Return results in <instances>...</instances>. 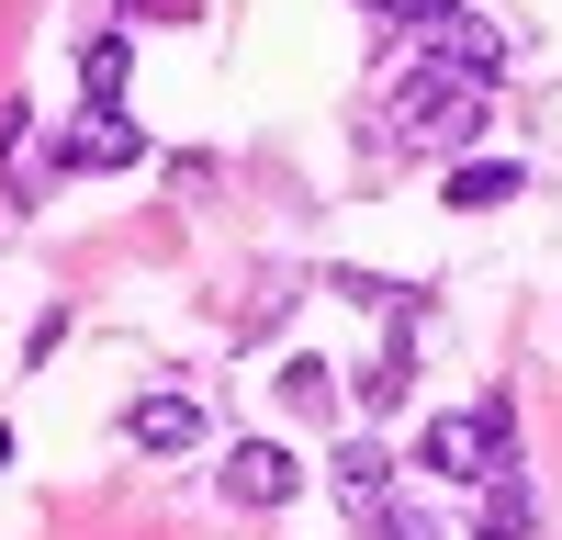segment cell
<instances>
[{
  "mask_svg": "<svg viewBox=\"0 0 562 540\" xmlns=\"http://www.w3.org/2000/svg\"><path fill=\"white\" fill-rule=\"evenodd\" d=\"M416 462H428L439 484H495V473H518V417H506V394L461 405V417H428Z\"/></svg>",
  "mask_w": 562,
  "mask_h": 540,
  "instance_id": "7a4b0ae2",
  "label": "cell"
},
{
  "mask_svg": "<svg viewBox=\"0 0 562 540\" xmlns=\"http://www.w3.org/2000/svg\"><path fill=\"white\" fill-rule=\"evenodd\" d=\"M383 135L405 158H450L484 135V79H450V68H405L394 102H383Z\"/></svg>",
  "mask_w": 562,
  "mask_h": 540,
  "instance_id": "6da1fadb",
  "label": "cell"
},
{
  "mask_svg": "<svg viewBox=\"0 0 562 540\" xmlns=\"http://www.w3.org/2000/svg\"><path fill=\"white\" fill-rule=\"evenodd\" d=\"M360 405H371V417H394V405H405V338H394V349L360 372Z\"/></svg>",
  "mask_w": 562,
  "mask_h": 540,
  "instance_id": "8fae6325",
  "label": "cell"
},
{
  "mask_svg": "<svg viewBox=\"0 0 562 540\" xmlns=\"http://www.w3.org/2000/svg\"><path fill=\"white\" fill-rule=\"evenodd\" d=\"M135 12H192V0H135Z\"/></svg>",
  "mask_w": 562,
  "mask_h": 540,
  "instance_id": "4fadbf2b",
  "label": "cell"
},
{
  "mask_svg": "<svg viewBox=\"0 0 562 540\" xmlns=\"http://www.w3.org/2000/svg\"><path fill=\"white\" fill-rule=\"evenodd\" d=\"M450 203H461V214L518 203V158H461V169H450Z\"/></svg>",
  "mask_w": 562,
  "mask_h": 540,
  "instance_id": "ba28073f",
  "label": "cell"
},
{
  "mask_svg": "<svg viewBox=\"0 0 562 540\" xmlns=\"http://www.w3.org/2000/svg\"><path fill=\"white\" fill-rule=\"evenodd\" d=\"M135 158H147V135H135L124 113H79L57 135V169H135Z\"/></svg>",
  "mask_w": 562,
  "mask_h": 540,
  "instance_id": "5b68a950",
  "label": "cell"
},
{
  "mask_svg": "<svg viewBox=\"0 0 562 540\" xmlns=\"http://www.w3.org/2000/svg\"><path fill=\"white\" fill-rule=\"evenodd\" d=\"M326 473H338V507H349L360 529H383V507H394V450H383V439H349Z\"/></svg>",
  "mask_w": 562,
  "mask_h": 540,
  "instance_id": "277c9868",
  "label": "cell"
},
{
  "mask_svg": "<svg viewBox=\"0 0 562 540\" xmlns=\"http://www.w3.org/2000/svg\"><path fill=\"white\" fill-rule=\"evenodd\" d=\"M124 79H135V45H124V23H113V34L79 45V90H90V113H124Z\"/></svg>",
  "mask_w": 562,
  "mask_h": 540,
  "instance_id": "52a82bcc",
  "label": "cell"
},
{
  "mask_svg": "<svg viewBox=\"0 0 562 540\" xmlns=\"http://www.w3.org/2000/svg\"><path fill=\"white\" fill-rule=\"evenodd\" d=\"M360 12H383V23H394V12H416V0H360Z\"/></svg>",
  "mask_w": 562,
  "mask_h": 540,
  "instance_id": "7c38bea8",
  "label": "cell"
},
{
  "mask_svg": "<svg viewBox=\"0 0 562 540\" xmlns=\"http://www.w3.org/2000/svg\"><path fill=\"white\" fill-rule=\"evenodd\" d=\"M270 394L293 405V417H326V405H338V372H326L315 349H293V360H281V372H270Z\"/></svg>",
  "mask_w": 562,
  "mask_h": 540,
  "instance_id": "9c48e42d",
  "label": "cell"
},
{
  "mask_svg": "<svg viewBox=\"0 0 562 540\" xmlns=\"http://www.w3.org/2000/svg\"><path fill=\"white\" fill-rule=\"evenodd\" d=\"M473 540H529V484H518V473H495V484H484Z\"/></svg>",
  "mask_w": 562,
  "mask_h": 540,
  "instance_id": "30bf717a",
  "label": "cell"
},
{
  "mask_svg": "<svg viewBox=\"0 0 562 540\" xmlns=\"http://www.w3.org/2000/svg\"><path fill=\"white\" fill-rule=\"evenodd\" d=\"M124 439L135 450H192L203 439V394H135L124 405Z\"/></svg>",
  "mask_w": 562,
  "mask_h": 540,
  "instance_id": "8992f818",
  "label": "cell"
},
{
  "mask_svg": "<svg viewBox=\"0 0 562 540\" xmlns=\"http://www.w3.org/2000/svg\"><path fill=\"white\" fill-rule=\"evenodd\" d=\"M225 507H293V495H304V462H293V450H281V439H237V450H225Z\"/></svg>",
  "mask_w": 562,
  "mask_h": 540,
  "instance_id": "3957f363",
  "label": "cell"
}]
</instances>
